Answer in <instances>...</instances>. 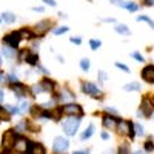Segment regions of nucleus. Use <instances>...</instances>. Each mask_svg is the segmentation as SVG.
I'll use <instances>...</instances> for the list:
<instances>
[{"label": "nucleus", "mask_w": 154, "mask_h": 154, "mask_svg": "<svg viewBox=\"0 0 154 154\" xmlns=\"http://www.w3.org/2000/svg\"><path fill=\"white\" fill-rule=\"evenodd\" d=\"M116 130H117V134H120V136H130V139H134L136 137L134 122H131V120H120L119 119Z\"/></svg>", "instance_id": "1"}, {"label": "nucleus", "mask_w": 154, "mask_h": 154, "mask_svg": "<svg viewBox=\"0 0 154 154\" xmlns=\"http://www.w3.org/2000/svg\"><path fill=\"white\" fill-rule=\"evenodd\" d=\"M62 126H63V131L68 136H74L80 126V117H77V116H68V119L62 123Z\"/></svg>", "instance_id": "2"}, {"label": "nucleus", "mask_w": 154, "mask_h": 154, "mask_svg": "<svg viewBox=\"0 0 154 154\" xmlns=\"http://www.w3.org/2000/svg\"><path fill=\"white\" fill-rule=\"evenodd\" d=\"M16 139H17V133H16L14 130H8V131L3 133V136H2V148H3L5 154L12 149Z\"/></svg>", "instance_id": "3"}, {"label": "nucleus", "mask_w": 154, "mask_h": 154, "mask_svg": "<svg viewBox=\"0 0 154 154\" xmlns=\"http://www.w3.org/2000/svg\"><path fill=\"white\" fill-rule=\"evenodd\" d=\"M60 109H62V114H65V116H77V117L83 116V108L80 105L74 103V102H68L63 106H60Z\"/></svg>", "instance_id": "4"}, {"label": "nucleus", "mask_w": 154, "mask_h": 154, "mask_svg": "<svg viewBox=\"0 0 154 154\" xmlns=\"http://www.w3.org/2000/svg\"><path fill=\"white\" fill-rule=\"evenodd\" d=\"M29 145H31V140H28L26 137L17 136L16 142H14V146H12V151L17 152V154H28Z\"/></svg>", "instance_id": "5"}, {"label": "nucleus", "mask_w": 154, "mask_h": 154, "mask_svg": "<svg viewBox=\"0 0 154 154\" xmlns=\"http://www.w3.org/2000/svg\"><path fill=\"white\" fill-rule=\"evenodd\" d=\"M22 38H23V35H22V31H20V29H17V31L8 32V34L5 35V37H3V43L16 49V48L19 46V43L22 42Z\"/></svg>", "instance_id": "6"}, {"label": "nucleus", "mask_w": 154, "mask_h": 154, "mask_svg": "<svg viewBox=\"0 0 154 154\" xmlns=\"http://www.w3.org/2000/svg\"><path fill=\"white\" fill-rule=\"evenodd\" d=\"M139 112L143 116V119H149L151 116L154 114V102L149 97H143L142 102H140Z\"/></svg>", "instance_id": "7"}, {"label": "nucleus", "mask_w": 154, "mask_h": 154, "mask_svg": "<svg viewBox=\"0 0 154 154\" xmlns=\"http://www.w3.org/2000/svg\"><path fill=\"white\" fill-rule=\"evenodd\" d=\"M51 28H53V22H51L49 19H45V20H40V22H37L34 25V35H38V37H43Z\"/></svg>", "instance_id": "8"}, {"label": "nucleus", "mask_w": 154, "mask_h": 154, "mask_svg": "<svg viewBox=\"0 0 154 154\" xmlns=\"http://www.w3.org/2000/svg\"><path fill=\"white\" fill-rule=\"evenodd\" d=\"M82 89H83L85 94L91 96V97H96V99L102 97V91H100V89H99L94 83H91V82H83V83H82Z\"/></svg>", "instance_id": "9"}, {"label": "nucleus", "mask_w": 154, "mask_h": 154, "mask_svg": "<svg viewBox=\"0 0 154 154\" xmlns=\"http://www.w3.org/2000/svg\"><path fill=\"white\" fill-rule=\"evenodd\" d=\"M69 148V142L65 137H56L54 139V143H53V149L57 154H63L66 149Z\"/></svg>", "instance_id": "10"}, {"label": "nucleus", "mask_w": 154, "mask_h": 154, "mask_svg": "<svg viewBox=\"0 0 154 154\" xmlns=\"http://www.w3.org/2000/svg\"><path fill=\"white\" fill-rule=\"evenodd\" d=\"M117 122H119V117H117V116H111L109 112H106L103 117H102V125H103L105 130H116Z\"/></svg>", "instance_id": "11"}, {"label": "nucleus", "mask_w": 154, "mask_h": 154, "mask_svg": "<svg viewBox=\"0 0 154 154\" xmlns=\"http://www.w3.org/2000/svg\"><path fill=\"white\" fill-rule=\"evenodd\" d=\"M140 77L146 83H154V65H146L142 71H140Z\"/></svg>", "instance_id": "12"}, {"label": "nucleus", "mask_w": 154, "mask_h": 154, "mask_svg": "<svg viewBox=\"0 0 154 154\" xmlns=\"http://www.w3.org/2000/svg\"><path fill=\"white\" fill-rule=\"evenodd\" d=\"M11 89L16 93L17 97H25V96H26V93H28V86H25V85L20 83V82L11 83Z\"/></svg>", "instance_id": "13"}, {"label": "nucleus", "mask_w": 154, "mask_h": 154, "mask_svg": "<svg viewBox=\"0 0 154 154\" xmlns=\"http://www.w3.org/2000/svg\"><path fill=\"white\" fill-rule=\"evenodd\" d=\"M119 6L123 8V9H126L128 12H137L139 8H140L136 2H133V0H122V3Z\"/></svg>", "instance_id": "14"}, {"label": "nucleus", "mask_w": 154, "mask_h": 154, "mask_svg": "<svg viewBox=\"0 0 154 154\" xmlns=\"http://www.w3.org/2000/svg\"><path fill=\"white\" fill-rule=\"evenodd\" d=\"M28 154H46V149H45V146H43L42 143H37V142H31Z\"/></svg>", "instance_id": "15"}, {"label": "nucleus", "mask_w": 154, "mask_h": 154, "mask_svg": "<svg viewBox=\"0 0 154 154\" xmlns=\"http://www.w3.org/2000/svg\"><path fill=\"white\" fill-rule=\"evenodd\" d=\"M40 85H42V88H43L45 93H53L54 89H56V82L49 80V79H43V80L40 82Z\"/></svg>", "instance_id": "16"}, {"label": "nucleus", "mask_w": 154, "mask_h": 154, "mask_svg": "<svg viewBox=\"0 0 154 154\" xmlns=\"http://www.w3.org/2000/svg\"><path fill=\"white\" fill-rule=\"evenodd\" d=\"M2 22H5V23H8V25H11V23H14L16 22V14L14 12H9V11H5V12H2Z\"/></svg>", "instance_id": "17"}, {"label": "nucleus", "mask_w": 154, "mask_h": 154, "mask_svg": "<svg viewBox=\"0 0 154 154\" xmlns=\"http://www.w3.org/2000/svg\"><path fill=\"white\" fill-rule=\"evenodd\" d=\"M59 100L63 102V103H68L69 100H74V94L71 91H68V89H63V91L60 93V96H59Z\"/></svg>", "instance_id": "18"}, {"label": "nucleus", "mask_w": 154, "mask_h": 154, "mask_svg": "<svg viewBox=\"0 0 154 154\" xmlns=\"http://www.w3.org/2000/svg\"><path fill=\"white\" fill-rule=\"evenodd\" d=\"M116 32L117 34H120V35H131V31H130V28L126 26V25H123V23H119V25H116Z\"/></svg>", "instance_id": "19"}, {"label": "nucleus", "mask_w": 154, "mask_h": 154, "mask_svg": "<svg viewBox=\"0 0 154 154\" xmlns=\"http://www.w3.org/2000/svg\"><path fill=\"white\" fill-rule=\"evenodd\" d=\"M2 53L5 54V57L6 59H14L16 57V53H14V48H11V46H8V45H3V48H2Z\"/></svg>", "instance_id": "20"}, {"label": "nucleus", "mask_w": 154, "mask_h": 154, "mask_svg": "<svg viewBox=\"0 0 154 154\" xmlns=\"http://www.w3.org/2000/svg\"><path fill=\"white\" fill-rule=\"evenodd\" d=\"M9 119H11V111L0 105V120H9Z\"/></svg>", "instance_id": "21"}, {"label": "nucleus", "mask_w": 154, "mask_h": 154, "mask_svg": "<svg viewBox=\"0 0 154 154\" xmlns=\"http://www.w3.org/2000/svg\"><path fill=\"white\" fill-rule=\"evenodd\" d=\"M25 62L34 66V65H37V63H38V56H37L35 53H29V54L26 56V59H25Z\"/></svg>", "instance_id": "22"}, {"label": "nucleus", "mask_w": 154, "mask_h": 154, "mask_svg": "<svg viewBox=\"0 0 154 154\" xmlns=\"http://www.w3.org/2000/svg\"><path fill=\"white\" fill-rule=\"evenodd\" d=\"M140 88H142V86H140V83H137V82L126 83V85L123 86V89H125V91H139Z\"/></svg>", "instance_id": "23"}, {"label": "nucleus", "mask_w": 154, "mask_h": 154, "mask_svg": "<svg viewBox=\"0 0 154 154\" xmlns=\"http://www.w3.org/2000/svg\"><path fill=\"white\" fill-rule=\"evenodd\" d=\"M137 22L148 23V25H149V28H152V29H154V20H152L151 17H148V16H139V17H137Z\"/></svg>", "instance_id": "24"}, {"label": "nucleus", "mask_w": 154, "mask_h": 154, "mask_svg": "<svg viewBox=\"0 0 154 154\" xmlns=\"http://www.w3.org/2000/svg\"><path fill=\"white\" fill-rule=\"evenodd\" d=\"M93 134H94V125L91 123V125L88 126V130H85V133L82 134V140H86V139H89V137H91Z\"/></svg>", "instance_id": "25"}, {"label": "nucleus", "mask_w": 154, "mask_h": 154, "mask_svg": "<svg viewBox=\"0 0 154 154\" xmlns=\"http://www.w3.org/2000/svg\"><path fill=\"white\" fill-rule=\"evenodd\" d=\"M28 109H29V102H28V100H20L19 111H20V112H26Z\"/></svg>", "instance_id": "26"}, {"label": "nucleus", "mask_w": 154, "mask_h": 154, "mask_svg": "<svg viewBox=\"0 0 154 154\" xmlns=\"http://www.w3.org/2000/svg\"><path fill=\"white\" fill-rule=\"evenodd\" d=\"M117 154H131V151H130V143H122V145L119 146Z\"/></svg>", "instance_id": "27"}, {"label": "nucleus", "mask_w": 154, "mask_h": 154, "mask_svg": "<svg viewBox=\"0 0 154 154\" xmlns=\"http://www.w3.org/2000/svg\"><path fill=\"white\" fill-rule=\"evenodd\" d=\"M68 31H69L68 26H57V28L53 29V34H54V35H60V34H65V32H68Z\"/></svg>", "instance_id": "28"}, {"label": "nucleus", "mask_w": 154, "mask_h": 154, "mask_svg": "<svg viewBox=\"0 0 154 154\" xmlns=\"http://www.w3.org/2000/svg\"><path fill=\"white\" fill-rule=\"evenodd\" d=\"M100 46H102V42H100V40H97V38H91V40H89V48H91L93 51L99 49Z\"/></svg>", "instance_id": "29"}, {"label": "nucleus", "mask_w": 154, "mask_h": 154, "mask_svg": "<svg viewBox=\"0 0 154 154\" xmlns=\"http://www.w3.org/2000/svg\"><path fill=\"white\" fill-rule=\"evenodd\" d=\"M26 128H28V122H20V123L14 128V131H16V133H23V131H26Z\"/></svg>", "instance_id": "30"}, {"label": "nucleus", "mask_w": 154, "mask_h": 154, "mask_svg": "<svg viewBox=\"0 0 154 154\" xmlns=\"http://www.w3.org/2000/svg\"><path fill=\"white\" fill-rule=\"evenodd\" d=\"M134 133H136V136H143L145 134L143 126L140 125V123H134Z\"/></svg>", "instance_id": "31"}, {"label": "nucleus", "mask_w": 154, "mask_h": 154, "mask_svg": "<svg viewBox=\"0 0 154 154\" xmlns=\"http://www.w3.org/2000/svg\"><path fill=\"white\" fill-rule=\"evenodd\" d=\"M143 149L148 151V152L154 151V142H152V140H146V142L143 143Z\"/></svg>", "instance_id": "32"}, {"label": "nucleus", "mask_w": 154, "mask_h": 154, "mask_svg": "<svg viewBox=\"0 0 154 154\" xmlns=\"http://www.w3.org/2000/svg\"><path fill=\"white\" fill-rule=\"evenodd\" d=\"M97 79H99L100 83H105V80L108 79V74H106L105 71H99V72H97Z\"/></svg>", "instance_id": "33"}, {"label": "nucleus", "mask_w": 154, "mask_h": 154, "mask_svg": "<svg viewBox=\"0 0 154 154\" xmlns=\"http://www.w3.org/2000/svg\"><path fill=\"white\" fill-rule=\"evenodd\" d=\"M89 65H91V63H89L88 59H82V60H80V68H82L83 71H89Z\"/></svg>", "instance_id": "34"}, {"label": "nucleus", "mask_w": 154, "mask_h": 154, "mask_svg": "<svg viewBox=\"0 0 154 154\" xmlns=\"http://www.w3.org/2000/svg\"><path fill=\"white\" fill-rule=\"evenodd\" d=\"M116 66H117L120 71H123V72H130L131 69L128 68V65H125V63H120V62H116Z\"/></svg>", "instance_id": "35"}, {"label": "nucleus", "mask_w": 154, "mask_h": 154, "mask_svg": "<svg viewBox=\"0 0 154 154\" xmlns=\"http://www.w3.org/2000/svg\"><path fill=\"white\" fill-rule=\"evenodd\" d=\"M131 57H133L134 60H137V62H145L143 56L140 54V53H137V51H134V53H131Z\"/></svg>", "instance_id": "36"}, {"label": "nucleus", "mask_w": 154, "mask_h": 154, "mask_svg": "<svg viewBox=\"0 0 154 154\" xmlns=\"http://www.w3.org/2000/svg\"><path fill=\"white\" fill-rule=\"evenodd\" d=\"M8 80H9V83H16V82H19V79H17V75H16V74H9V75H8Z\"/></svg>", "instance_id": "37"}, {"label": "nucleus", "mask_w": 154, "mask_h": 154, "mask_svg": "<svg viewBox=\"0 0 154 154\" xmlns=\"http://www.w3.org/2000/svg\"><path fill=\"white\" fill-rule=\"evenodd\" d=\"M69 40H71L74 45H80V43H82V37H71Z\"/></svg>", "instance_id": "38"}, {"label": "nucleus", "mask_w": 154, "mask_h": 154, "mask_svg": "<svg viewBox=\"0 0 154 154\" xmlns=\"http://www.w3.org/2000/svg\"><path fill=\"white\" fill-rule=\"evenodd\" d=\"M43 3L45 5H48V6H57V2H56V0H43Z\"/></svg>", "instance_id": "39"}, {"label": "nucleus", "mask_w": 154, "mask_h": 154, "mask_svg": "<svg viewBox=\"0 0 154 154\" xmlns=\"http://www.w3.org/2000/svg\"><path fill=\"white\" fill-rule=\"evenodd\" d=\"M106 112H109V114H114V116H117V109H116V108H106Z\"/></svg>", "instance_id": "40"}, {"label": "nucleus", "mask_w": 154, "mask_h": 154, "mask_svg": "<svg viewBox=\"0 0 154 154\" xmlns=\"http://www.w3.org/2000/svg\"><path fill=\"white\" fill-rule=\"evenodd\" d=\"M145 6H154V0H143Z\"/></svg>", "instance_id": "41"}, {"label": "nucleus", "mask_w": 154, "mask_h": 154, "mask_svg": "<svg viewBox=\"0 0 154 154\" xmlns=\"http://www.w3.org/2000/svg\"><path fill=\"white\" fill-rule=\"evenodd\" d=\"M32 11H35V12H43V11H45V8H43V6H38V8L35 6V8H32Z\"/></svg>", "instance_id": "42"}, {"label": "nucleus", "mask_w": 154, "mask_h": 154, "mask_svg": "<svg viewBox=\"0 0 154 154\" xmlns=\"http://www.w3.org/2000/svg\"><path fill=\"white\" fill-rule=\"evenodd\" d=\"M103 22H106V23H116V19H112V17H108V19H103Z\"/></svg>", "instance_id": "43"}, {"label": "nucleus", "mask_w": 154, "mask_h": 154, "mask_svg": "<svg viewBox=\"0 0 154 154\" xmlns=\"http://www.w3.org/2000/svg\"><path fill=\"white\" fill-rule=\"evenodd\" d=\"M72 154H89V149H85V151H74Z\"/></svg>", "instance_id": "44"}, {"label": "nucleus", "mask_w": 154, "mask_h": 154, "mask_svg": "<svg viewBox=\"0 0 154 154\" xmlns=\"http://www.w3.org/2000/svg\"><path fill=\"white\" fill-rule=\"evenodd\" d=\"M102 139H103V140H108V139H109V134H108V133H102Z\"/></svg>", "instance_id": "45"}, {"label": "nucleus", "mask_w": 154, "mask_h": 154, "mask_svg": "<svg viewBox=\"0 0 154 154\" xmlns=\"http://www.w3.org/2000/svg\"><path fill=\"white\" fill-rule=\"evenodd\" d=\"M3 99H5V93L2 91V89H0V103L3 102Z\"/></svg>", "instance_id": "46"}, {"label": "nucleus", "mask_w": 154, "mask_h": 154, "mask_svg": "<svg viewBox=\"0 0 154 154\" xmlns=\"http://www.w3.org/2000/svg\"><path fill=\"white\" fill-rule=\"evenodd\" d=\"M109 2H111L112 5H120V3H122V0H109Z\"/></svg>", "instance_id": "47"}, {"label": "nucleus", "mask_w": 154, "mask_h": 154, "mask_svg": "<svg viewBox=\"0 0 154 154\" xmlns=\"http://www.w3.org/2000/svg\"><path fill=\"white\" fill-rule=\"evenodd\" d=\"M131 154H146L143 149H137V151H134V152H131Z\"/></svg>", "instance_id": "48"}, {"label": "nucleus", "mask_w": 154, "mask_h": 154, "mask_svg": "<svg viewBox=\"0 0 154 154\" xmlns=\"http://www.w3.org/2000/svg\"><path fill=\"white\" fill-rule=\"evenodd\" d=\"M103 154H114V151H112V149H106Z\"/></svg>", "instance_id": "49"}, {"label": "nucleus", "mask_w": 154, "mask_h": 154, "mask_svg": "<svg viewBox=\"0 0 154 154\" xmlns=\"http://www.w3.org/2000/svg\"><path fill=\"white\" fill-rule=\"evenodd\" d=\"M0 65H2V57H0Z\"/></svg>", "instance_id": "50"}, {"label": "nucleus", "mask_w": 154, "mask_h": 154, "mask_svg": "<svg viewBox=\"0 0 154 154\" xmlns=\"http://www.w3.org/2000/svg\"><path fill=\"white\" fill-rule=\"evenodd\" d=\"M86 2H93V0H86Z\"/></svg>", "instance_id": "51"}, {"label": "nucleus", "mask_w": 154, "mask_h": 154, "mask_svg": "<svg viewBox=\"0 0 154 154\" xmlns=\"http://www.w3.org/2000/svg\"><path fill=\"white\" fill-rule=\"evenodd\" d=\"M0 23H2V17H0Z\"/></svg>", "instance_id": "52"}]
</instances>
